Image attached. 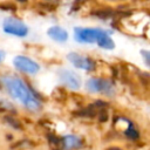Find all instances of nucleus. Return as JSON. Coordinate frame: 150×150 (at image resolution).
Returning <instances> with one entry per match:
<instances>
[{"instance_id": "nucleus-12", "label": "nucleus", "mask_w": 150, "mask_h": 150, "mask_svg": "<svg viewBox=\"0 0 150 150\" xmlns=\"http://www.w3.org/2000/svg\"><path fill=\"white\" fill-rule=\"evenodd\" d=\"M5 120H6V121H7V123H8L9 125H12L14 129H21L20 122H19V121H16V120H14L13 117H11V116H7V117H5Z\"/></svg>"}, {"instance_id": "nucleus-4", "label": "nucleus", "mask_w": 150, "mask_h": 150, "mask_svg": "<svg viewBox=\"0 0 150 150\" xmlns=\"http://www.w3.org/2000/svg\"><path fill=\"white\" fill-rule=\"evenodd\" d=\"M2 30L15 38H26L29 33L28 26L19 18L15 16H6L2 21Z\"/></svg>"}, {"instance_id": "nucleus-14", "label": "nucleus", "mask_w": 150, "mask_h": 150, "mask_svg": "<svg viewBox=\"0 0 150 150\" xmlns=\"http://www.w3.org/2000/svg\"><path fill=\"white\" fill-rule=\"evenodd\" d=\"M6 59V52L4 49H0V63H2Z\"/></svg>"}, {"instance_id": "nucleus-8", "label": "nucleus", "mask_w": 150, "mask_h": 150, "mask_svg": "<svg viewBox=\"0 0 150 150\" xmlns=\"http://www.w3.org/2000/svg\"><path fill=\"white\" fill-rule=\"evenodd\" d=\"M47 35H48V38L50 40H53L55 42H59V43L66 42L68 40V38H69V34H68L67 29H64L63 27L57 26V25L50 26L47 29Z\"/></svg>"}, {"instance_id": "nucleus-15", "label": "nucleus", "mask_w": 150, "mask_h": 150, "mask_svg": "<svg viewBox=\"0 0 150 150\" xmlns=\"http://www.w3.org/2000/svg\"><path fill=\"white\" fill-rule=\"evenodd\" d=\"M16 1H19V2H26L27 0H16Z\"/></svg>"}, {"instance_id": "nucleus-10", "label": "nucleus", "mask_w": 150, "mask_h": 150, "mask_svg": "<svg viewBox=\"0 0 150 150\" xmlns=\"http://www.w3.org/2000/svg\"><path fill=\"white\" fill-rule=\"evenodd\" d=\"M110 32L109 30H107L104 34H102L100 38H98V40L96 41V45L101 48V49H105V50H112L114 48H115V42H114V40L111 39V36H110Z\"/></svg>"}, {"instance_id": "nucleus-1", "label": "nucleus", "mask_w": 150, "mask_h": 150, "mask_svg": "<svg viewBox=\"0 0 150 150\" xmlns=\"http://www.w3.org/2000/svg\"><path fill=\"white\" fill-rule=\"evenodd\" d=\"M0 83L5 87L8 95L19 102L22 107L32 112H38L42 108V103L39 98V95L34 91L29 84L26 83L21 77L16 75H4L0 77Z\"/></svg>"}, {"instance_id": "nucleus-2", "label": "nucleus", "mask_w": 150, "mask_h": 150, "mask_svg": "<svg viewBox=\"0 0 150 150\" xmlns=\"http://www.w3.org/2000/svg\"><path fill=\"white\" fill-rule=\"evenodd\" d=\"M84 88L88 93L90 94H103L105 96H115L116 94V86L115 83L109 80V79H103V77H96V76H91L89 77L86 83H84Z\"/></svg>"}, {"instance_id": "nucleus-11", "label": "nucleus", "mask_w": 150, "mask_h": 150, "mask_svg": "<svg viewBox=\"0 0 150 150\" xmlns=\"http://www.w3.org/2000/svg\"><path fill=\"white\" fill-rule=\"evenodd\" d=\"M128 122V127L124 129V135H125V137H128L129 139H132V141H135V139H138L139 138V132H138V130L136 129V127L134 125V123L131 122V121H127Z\"/></svg>"}, {"instance_id": "nucleus-3", "label": "nucleus", "mask_w": 150, "mask_h": 150, "mask_svg": "<svg viewBox=\"0 0 150 150\" xmlns=\"http://www.w3.org/2000/svg\"><path fill=\"white\" fill-rule=\"evenodd\" d=\"M105 32L107 29L98 28V27H75L74 40L79 43L93 45V43H96L98 38Z\"/></svg>"}, {"instance_id": "nucleus-5", "label": "nucleus", "mask_w": 150, "mask_h": 150, "mask_svg": "<svg viewBox=\"0 0 150 150\" xmlns=\"http://www.w3.org/2000/svg\"><path fill=\"white\" fill-rule=\"evenodd\" d=\"M57 79L62 86L70 90H79L82 87L81 76L73 69L69 68H60L56 70Z\"/></svg>"}, {"instance_id": "nucleus-13", "label": "nucleus", "mask_w": 150, "mask_h": 150, "mask_svg": "<svg viewBox=\"0 0 150 150\" xmlns=\"http://www.w3.org/2000/svg\"><path fill=\"white\" fill-rule=\"evenodd\" d=\"M141 55H142V57H143L146 67H149L150 66V52L146 50V49H142L141 50Z\"/></svg>"}, {"instance_id": "nucleus-9", "label": "nucleus", "mask_w": 150, "mask_h": 150, "mask_svg": "<svg viewBox=\"0 0 150 150\" xmlns=\"http://www.w3.org/2000/svg\"><path fill=\"white\" fill-rule=\"evenodd\" d=\"M61 144L64 150H73V149H80L83 145V141L77 135H66L62 137Z\"/></svg>"}, {"instance_id": "nucleus-6", "label": "nucleus", "mask_w": 150, "mask_h": 150, "mask_svg": "<svg viewBox=\"0 0 150 150\" xmlns=\"http://www.w3.org/2000/svg\"><path fill=\"white\" fill-rule=\"evenodd\" d=\"M12 63H13V67L18 71L27 74V75H35L41 69L40 64L35 60L26 55H15L13 57Z\"/></svg>"}, {"instance_id": "nucleus-7", "label": "nucleus", "mask_w": 150, "mask_h": 150, "mask_svg": "<svg viewBox=\"0 0 150 150\" xmlns=\"http://www.w3.org/2000/svg\"><path fill=\"white\" fill-rule=\"evenodd\" d=\"M67 60L77 69L84 70V71H94L96 69V62L83 54H80L77 52H70L67 54Z\"/></svg>"}]
</instances>
